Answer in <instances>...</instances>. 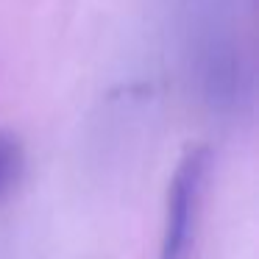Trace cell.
Masks as SVG:
<instances>
[{
  "label": "cell",
  "mask_w": 259,
  "mask_h": 259,
  "mask_svg": "<svg viewBox=\"0 0 259 259\" xmlns=\"http://www.w3.org/2000/svg\"><path fill=\"white\" fill-rule=\"evenodd\" d=\"M25 173V148L14 131L0 128V203H6Z\"/></svg>",
  "instance_id": "cell-2"
},
{
  "label": "cell",
  "mask_w": 259,
  "mask_h": 259,
  "mask_svg": "<svg viewBox=\"0 0 259 259\" xmlns=\"http://www.w3.org/2000/svg\"><path fill=\"white\" fill-rule=\"evenodd\" d=\"M209 170H212V151L206 145H195L181 156L167 187V209H164V231H162V242H159V259L192 256Z\"/></svg>",
  "instance_id": "cell-1"
}]
</instances>
